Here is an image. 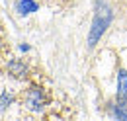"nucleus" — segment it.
Masks as SVG:
<instances>
[{
  "instance_id": "nucleus-1",
  "label": "nucleus",
  "mask_w": 127,
  "mask_h": 121,
  "mask_svg": "<svg viewBox=\"0 0 127 121\" xmlns=\"http://www.w3.org/2000/svg\"><path fill=\"white\" fill-rule=\"evenodd\" d=\"M110 22H111V10L106 4H102V10H100V4H98V12H96V18L92 22L90 33H88V47H94L98 43V39L102 37V33L110 26Z\"/></svg>"
},
{
  "instance_id": "nucleus-2",
  "label": "nucleus",
  "mask_w": 127,
  "mask_h": 121,
  "mask_svg": "<svg viewBox=\"0 0 127 121\" xmlns=\"http://www.w3.org/2000/svg\"><path fill=\"white\" fill-rule=\"evenodd\" d=\"M26 107L30 109V111H41L43 109V106H45V94H43V90L41 88H37V86H32L30 90H28V94H26Z\"/></svg>"
},
{
  "instance_id": "nucleus-3",
  "label": "nucleus",
  "mask_w": 127,
  "mask_h": 121,
  "mask_svg": "<svg viewBox=\"0 0 127 121\" xmlns=\"http://www.w3.org/2000/svg\"><path fill=\"white\" fill-rule=\"evenodd\" d=\"M108 113L113 119H123L127 121V100H117L108 106Z\"/></svg>"
},
{
  "instance_id": "nucleus-4",
  "label": "nucleus",
  "mask_w": 127,
  "mask_h": 121,
  "mask_svg": "<svg viewBox=\"0 0 127 121\" xmlns=\"http://www.w3.org/2000/svg\"><path fill=\"white\" fill-rule=\"evenodd\" d=\"M117 100H127V70L117 72Z\"/></svg>"
},
{
  "instance_id": "nucleus-5",
  "label": "nucleus",
  "mask_w": 127,
  "mask_h": 121,
  "mask_svg": "<svg viewBox=\"0 0 127 121\" xmlns=\"http://www.w3.org/2000/svg\"><path fill=\"white\" fill-rule=\"evenodd\" d=\"M35 10H37V2H33V0H18L16 2V12L20 16H28Z\"/></svg>"
},
{
  "instance_id": "nucleus-6",
  "label": "nucleus",
  "mask_w": 127,
  "mask_h": 121,
  "mask_svg": "<svg viewBox=\"0 0 127 121\" xmlns=\"http://www.w3.org/2000/svg\"><path fill=\"white\" fill-rule=\"evenodd\" d=\"M8 70H10V74L14 78H26V74H28V66L22 60H10Z\"/></svg>"
},
{
  "instance_id": "nucleus-7",
  "label": "nucleus",
  "mask_w": 127,
  "mask_h": 121,
  "mask_svg": "<svg viewBox=\"0 0 127 121\" xmlns=\"http://www.w3.org/2000/svg\"><path fill=\"white\" fill-rule=\"evenodd\" d=\"M14 104V92H2L0 94V109H6Z\"/></svg>"
}]
</instances>
